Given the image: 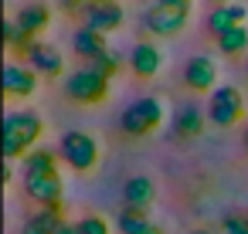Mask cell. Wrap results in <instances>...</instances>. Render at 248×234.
Listing matches in <instances>:
<instances>
[{
    "label": "cell",
    "mask_w": 248,
    "mask_h": 234,
    "mask_svg": "<svg viewBox=\"0 0 248 234\" xmlns=\"http://www.w3.org/2000/svg\"><path fill=\"white\" fill-rule=\"evenodd\" d=\"M24 193L41 207H62L65 180L62 173H24Z\"/></svg>",
    "instance_id": "8"
},
{
    "label": "cell",
    "mask_w": 248,
    "mask_h": 234,
    "mask_svg": "<svg viewBox=\"0 0 248 234\" xmlns=\"http://www.w3.org/2000/svg\"><path fill=\"white\" fill-rule=\"evenodd\" d=\"M38 92V72L21 65V61H7L4 65V95L7 99H28Z\"/></svg>",
    "instance_id": "11"
},
{
    "label": "cell",
    "mask_w": 248,
    "mask_h": 234,
    "mask_svg": "<svg viewBox=\"0 0 248 234\" xmlns=\"http://www.w3.org/2000/svg\"><path fill=\"white\" fill-rule=\"evenodd\" d=\"M184 85L197 95H211L217 88V61L211 55H190L184 65Z\"/></svg>",
    "instance_id": "10"
},
{
    "label": "cell",
    "mask_w": 248,
    "mask_h": 234,
    "mask_svg": "<svg viewBox=\"0 0 248 234\" xmlns=\"http://www.w3.org/2000/svg\"><path fill=\"white\" fill-rule=\"evenodd\" d=\"M170 129H173L177 139H197L207 129V105H201L194 99L180 102L173 109V116H170Z\"/></svg>",
    "instance_id": "7"
},
{
    "label": "cell",
    "mask_w": 248,
    "mask_h": 234,
    "mask_svg": "<svg viewBox=\"0 0 248 234\" xmlns=\"http://www.w3.org/2000/svg\"><path fill=\"white\" fill-rule=\"evenodd\" d=\"M14 21L21 24V31H28L31 38H38V34L51 24V7H48V4H24V7L14 14Z\"/></svg>",
    "instance_id": "17"
},
{
    "label": "cell",
    "mask_w": 248,
    "mask_h": 234,
    "mask_svg": "<svg viewBox=\"0 0 248 234\" xmlns=\"http://www.w3.org/2000/svg\"><path fill=\"white\" fill-rule=\"evenodd\" d=\"M4 41H7V48H11L14 55H21V58H28V55H31V48L38 44L28 31H21V24H17L14 17H7V21H4Z\"/></svg>",
    "instance_id": "21"
},
{
    "label": "cell",
    "mask_w": 248,
    "mask_h": 234,
    "mask_svg": "<svg viewBox=\"0 0 248 234\" xmlns=\"http://www.w3.org/2000/svg\"><path fill=\"white\" fill-rule=\"evenodd\" d=\"M89 4H112V0H89Z\"/></svg>",
    "instance_id": "31"
},
{
    "label": "cell",
    "mask_w": 248,
    "mask_h": 234,
    "mask_svg": "<svg viewBox=\"0 0 248 234\" xmlns=\"http://www.w3.org/2000/svg\"><path fill=\"white\" fill-rule=\"evenodd\" d=\"M45 132V119L34 109H14L4 116V156L24 160L31 149H38Z\"/></svg>",
    "instance_id": "1"
},
{
    "label": "cell",
    "mask_w": 248,
    "mask_h": 234,
    "mask_svg": "<svg viewBox=\"0 0 248 234\" xmlns=\"http://www.w3.org/2000/svg\"><path fill=\"white\" fill-rule=\"evenodd\" d=\"M160 68H163V51H160V44H153V41H136V44L129 48V72H133L136 78H153Z\"/></svg>",
    "instance_id": "12"
},
{
    "label": "cell",
    "mask_w": 248,
    "mask_h": 234,
    "mask_svg": "<svg viewBox=\"0 0 248 234\" xmlns=\"http://www.w3.org/2000/svg\"><path fill=\"white\" fill-rule=\"evenodd\" d=\"M55 234H78V227H75V224H68V220H65V224H62V227H58V231H55Z\"/></svg>",
    "instance_id": "27"
},
{
    "label": "cell",
    "mask_w": 248,
    "mask_h": 234,
    "mask_svg": "<svg viewBox=\"0 0 248 234\" xmlns=\"http://www.w3.org/2000/svg\"><path fill=\"white\" fill-rule=\"evenodd\" d=\"M217 51L224 58H238L248 51V28H231L224 34H217Z\"/></svg>",
    "instance_id": "22"
},
{
    "label": "cell",
    "mask_w": 248,
    "mask_h": 234,
    "mask_svg": "<svg viewBox=\"0 0 248 234\" xmlns=\"http://www.w3.org/2000/svg\"><path fill=\"white\" fill-rule=\"evenodd\" d=\"M24 173H62L58 146H38L24 156Z\"/></svg>",
    "instance_id": "18"
},
{
    "label": "cell",
    "mask_w": 248,
    "mask_h": 234,
    "mask_svg": "<svg viewBox=\"0 0 248 234\" xmlns=\"http://www.w3.org/2000/svg\"><path fill=\"white\" fill-rule=\"evenodd\" d=\"M85 4H89V0H58V7H62L65 14H75V17H82Z\"/></svg>",
    "instance_id": "26"
},
{
    "label": "cell",
    "mask_w": 248,
    "mask_h": 234,
    "mask_svg": "<svg viewBox=\"0 0 248 234\" xmlns=\"http://www.w3.org/2000/svg\"><path fill=\"white\" fill-rule=\"evenodd\" d=\"M245 21H248V7L245 4H221V7H211L207 31L217 38V34L231 31V28H245Z\"/></svg>",
    "instance_id": "14"
},
{
    "label": "cell",
    "mask_w": 248,
    "mask_h": 234,
    "mask_svg": "<svg viewBox=\"0 0 248 234\" xmlns=\"http://www.w3.org/2000/svg\"><path fill=\"white\" fill-rule=\"evenodd\" d=\"M58 156L75 173H92L99 166V139L85 129H68L58 139Z\"/></svg>",
    "instance_id": "5"
},
{
    "label": "cell",
    "mask_w": 248,
    "mask_h": 234,
    "mask_svg": "<svg viewBox=\"0 0 248 234\" xmlns=\"http://www.w3.org/2000/svg\"><path fill=\"white\" fill-rule=\"evenodd\" d=\"M109 85H112L109 75H102L92 65H82L65 78V95L75 105H99V102L109 99Z\"/></svg>",
    "instance_id": "3"
},
{
    "label": "cell",
    "mask_w": 248,
    "mask_h": 234,
    "mask_svg": "<svg viewBox=\"0 0 248 234\" xmlns=\"http://www.w3.org/2000/svg\"><path fill=\"white\" fill-rule=\"evenodd\" d=\"M24 65L34 68L38 75H48V78H58V75L65 72V58H62V51H58L55 44H48V41H38V44L31 48V55L24 58Z\"/></svg>",
    "instance_id": "13"
},
{
    "label": "cell",
    "mask_w": 248,
    "mask_h": 234,
    "mask_svg": "<svg viewBox=\"0 0 248 234\" xmlns=\"http://www.w3.org/2000/svg\"><path fill=\"white\" fill-rule=\"evenodd\" d=\"M75 227H78V234H112V231H109V220L99 217V214H85Z\"/></svg>",
    "instance_id": "25"
},
{
    "label": "cell",
    "mask_w": 248,
    "mask_h": 234,
    "mask_svg": "<svg viewBox=\"0 0 248 234\" xmlns=\"http://www.w3.org/2000/svg\"><path fill=\"white\" fill-rule=\"evenodd\" d=\"M211 7H221V4H234V0H207Z\"/></svg>",
    "instance_id": "28"
},
{
    "label": "cell",
    "mask_w": 248,
    "mask_h": 234,
    "mask_svg": "<svg viewBox=\"0 0 248 234\" xmlns=\"http://www.w3.org/2000/svg\"><path fill=\"white\" fill-rule=\"evenodd\" d=\"M62 224H65V207H41L38 214L28 217L21 234H55Z\"/></svg>",
    "instance_id": "19"
},
{
    "label": "cell",
    "mask_w": 248,
    "mask_h": 234,
    "mask_svg": "<svg viewBox=\"0 0 248 234\" xmlns=\"http://www.w3.org/2000/svg\"><path fill=\"white\" fill-rule=\"evenodd\" d=\"M245 149H248V129H245Z\"/></svg>",
    "instance_id": "32"
},
{
    "label": "cell",
    "mask_w": 248,
    "mask_h": 234,
    "mask_svg": "<svg viewBox=\"0 0 248 234\" xmlns=\"http://www.w3.org/2000/svg\"><path fill=\"white\" fill-rule=\"evenodd\" d=\"M217 234H248V210H231L217 220Z\"/></svg>",
    "instance_id": "23"
},
{
    "label": "cell",
    "mask_w": 248,
    "mask_h": 234,
    "mask_svg": "<svg viewBox=\"0 0 248 234\" xmlns=\"http://www.w3.org/2000/svg\"><path fill=\"white\" fill-rule=\"evenodd\" d=\"M146 234H167V231H163V227H160V224H153V227H150V231H146Z\"/></svg>",
    "instance_id": "29"
},
{
    "label": "cell",
    "mask_w": 248,
    "mask_h": 234,
    "mask_svg": "<svg viewBox=\"0 0 248 234\" xmlns=\"http://www.w3.org/2000/svg\"><path fill=\"white\" fill-rule=\"evenodd\" d=\"M241 119H245V95L234 85H217L207 95V122L221 126V129H231Z\"/></svg>",
    "instance_id": "6"
},
{
    "label": "cell",
    "mask_w": 248,
    "mask_h": 234,
    "mask_svg": "<svg viewBox=\"0 0 248 234\" xmlns=\"http://www.w3.org/2000/svg\"><path fill=\"white\" fill-rule=\"evenodd\" d=\"M194 0H153L143 11V31L153 38H173L190 24Z\"/></svg>",
    "instance_id": "2"
},
{
    "label": "cell",
    "mask_w": 248,
    "mask_h": 234,
    "mask_svg": "<svg viewBox=\"0 0 248 234\" xmlns=\"http://www.w3.org/2000/svg\"><path fill=\"white\" fill-rule=\"evenodd\" d=\"M150 227H153V220H150V214L140 210V207H123V210L116 214V231H119V234H146Z\"/></svg>",
    "instance_id": "20"
},
{
    "label": "cell",
    "mask_w": 248,
    "mask_h": 234,
    "mask_svg": "<svg viewBox=\"0 0 248 234\" xmlns=\"http://www.w3.org/2000/svg\"><path fill=\"white\" fill-rule=\"evenodd\" d=\"M156 200V183L143 173L129 176L123 183V207H140V210H150V204Z\"/></svg>",
    "instance_id": "15"
},
{
    "label": "cell",
    "mask_w": 248,
    "mask_h": 234,
    "mask_svg": "<svg viewBox=\"0 0 248 234\" xmlns=\"http://www.w3.org/2000/svg\"><path fill=\"white\" fill-rule=\"evenodd\" d=\"M123 21H126V11H123L119 0H112V4H85V11H82V28H89L102 38L119 31Z\"/></svg>",
    "instance_id": "9"
},
{
    "label": "cell",
    "mask_w": 248,
    "mask_h": 234,
    "mask_svg": "<svg viewBox=\"0 0 248 234\" xmlns=\"http://www.w3.org/2000/svg\"><path fill=\"white\" fill-rule=\"evenodd\" d=\"M190 234H214V231H204V227H201V231H190Z\"/></svg>",
    "instance_id": "30"
},
{
    "label": "cell",
    "mask_w": 248,
    "mask_h": 234,
    "mask_svg": "<svg viewBox=\"0 0 248 234\" xmlns=\"http://www.w3.org/2000/svg\"><path fill=\"white\" fill-rule=\"evenodd\" d=\"M92 68H99L102 75H109V78H112V75H119V72H123V55H119L116 48H109V51H102V55L92 61Z\"/></svg>",
    "instance_id": "24"
},
{
    "label": "cell",
    "mask_w": 248,
    "mask_h": 234,
    "mask_svg": "<svg viewBox=\"0 0 248 234\" xmlns=\"http://www.w3.org/2000/svg\"><path fill=\"white\" fill-rule=\"evenodd\" d=\"M163 126V102L156 95H143V99H133L123 116H119V129L133 139H143L150 132H156Z\"/></svg>",
    "instance_id": "4"
},
{
    "label": "cell",
    "mask_w": 248,
    "mask_h": 234,
    "mask_svg": "<svg viewBox=\"0 0 248 234\" xmlns=\"http://www.w3.org/2000/svg\"><path fill=\"white\" fill-rule=\"evenodd\" d=\"M72 51L85 61V65H92L102 51H109V41L102 38V34H95V31H89V28H78L75 34H72Z\"/></svg>",
    "instance_id": "16"
}]
</instances>
